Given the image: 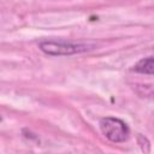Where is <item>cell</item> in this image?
Here are the masks:
<instances>
[{"mask_svg": "<svg viewBox=\"0 0 154 154\" xmlns=\"http://www.w3.org/2000/svg\"><path fill=\"white\" fill-rule=\"evenodd\" d=\"M100 129L107 140L114 143L124 142L129 138L130 130L128 125L114 117H106L100 120Z\"/></svg>", "mask_w": 154, "mask_h": 154, "instance_id": "obj_2", "label": "cell"}, {"mask_svg": "<svg viewBox=\"0 0 154 154\" xmlns=\"http://www.w3.org/2000/svg\"><path fill=\"white\" fill-rule=\"evenodd\" d=\"M95 48L94 43L66 42V41H43L40 43V49L48 55H72L84 53Z\"/></svg>", "mask_w": 154, "mask_h": 154, "instance_id": "obj_1", "label": "cell"}, {"mask_svg": "<svg viewBox=\"0 0 154 154\" xmlns=\"http://www.w3.org/2000/svg\"><path fill=\"white\" fill-rule=\"evenodd\" d=\"M132 70L137 73H144V75H154V57H148L141 59Z\"/></svg>", "mask_w": 154, "mask_h": 154, "instance_id": "obj_3", "label": "cell"}]
</instances>
